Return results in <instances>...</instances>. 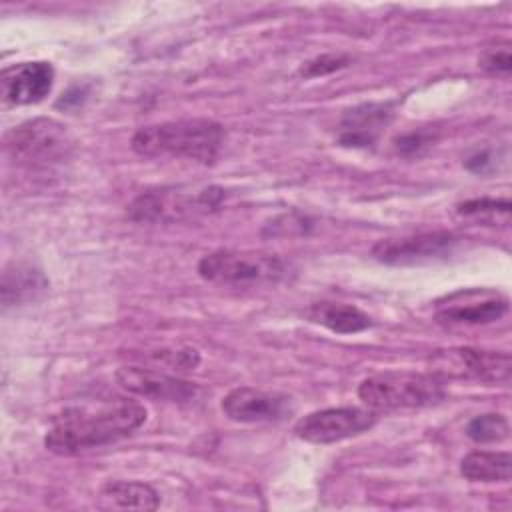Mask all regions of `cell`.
Wrapping results in <instances>:
<instances>
[{"label":"cell","mask_w":512,"mask_h":512,"mask_svg":"<svg viewBox=\"0 0 512 512\" xmlns=\"http://www.w3.org/2000/svg\"><path fill=\"white\" fill-rule=\"evenodd\" d=\"M198 274L212 284L254 288L280 282L286 274V264L274 254L218 250L198 262Z\"/></svg>","instance_id":"obj_4"},{"label":"cell","mask_w":512,"mask_h":512,"mask_svg":"<svg viewBox=\"0 0 512 512\" xmlns=\"http://www.w3.org/2000/svg\"><path fill=\"white\" fill-rule=\"evenodd\" d=\"M224 130L208 118H184L140 128L132 136V150L140 156L188 158L202 164L216 160Z\"/></svg>","instance_id":"obj_2"},{"label":"cell","mask_w":512,"mask_h":512,"mask_svg":"<svg viewBox=\"0 0 512 512\" xmlns=\"http://www.w3.org/2000/svg\"><path fill=\"white\" fill-rule=\"evenodd\" d=\"M478 66L488 74H508L512 68V56L508 46L490 48L478 58Z\"/></svg>","instance_id":"obj_23"},{"label":"cell","mask_w":512,"mask_h":512,"mask_svg":"<svg viewBox=\"0 0 512 512\" xmlns=\"http://www.w3.org/2000/svg\"><path fill=\"white\" fill-rule=\"evenodd\" d=\"M146 422V408L134 400H112L96 408H66L52 424L44 446L60 456L80 454L130 436Z\"/></svg>","instance_id":"obj_1"},{"label":"cell","mask_w":512,"mask_h":512,"mask_svg":"<svg viewBox=\"0 0 512 512\" xmlns=\"http://www.w3.org/2000/svg\"><path fill=\"white\" fill-rule=\"evenodd\" d=\"M308 318L336 334H356L372 326L368 314L352 304L316 302L308 308Z\"/></svg>","instance_id":"obj_15"},{"label":"cell","mask_w":512,"mask_h":512,"mask_svg":"<svg viewBox=\"0 0 512 512\" xmlns=\"http://www.w3.org/2000/svg\"><path fill=\"white\" fill-rule=\"evenodd\" d=\"M116 380L130 394L150 400L184 404L198 396V386L194 382L166 374L156 368L122 366L116 372Z\"/></svg>","instance_id":"obj_10"},{"label":"cell","mask_w":512,"mask_h":512,"mask_svg":"<svg viewBox=\"0 0 512 512\" xmlns=\"http://www.w3.org/2000/svg\"><path fill=\"white\" fill-rule=\"evenodd\" d=\"M290 398L280 392L240 386L222 398V412L242 424L278 422L290 412Z\"/></svg>","instance_id":"obj_11"},{"label":"cell","mask_w":512,"mask_h":512,"mask_svg":"<svg viewBox=\"0 0 512 512\" xmlns=\"http://www.w3.org/2000/svg\"><path fill=\"white\" fill-rule=\"evenodd\" d=\"M434 374L446 378H476L494 384L510 380V356L506 352L476 350V348H450L434 356Z\"/></svg>","instance_id":"obj_7"},{"label":"cell","mask_w":512,"mask_h":512,"mask_svg":"<svg viewBox=\"0 0 512 512\" xmlns=\"http://www.w3.org/2000/svg\"><path fill=\"white\" fill-rule=\"evenodd\" d=\"M458 212L464 216H504L508 220L510 214V202L508 200H494V198H480V200H468L458 206Z\"/></svg>","instance_id":"obj_20"},{"label":"cell","mask_w":512,"mask_h":512,"mask_svg":"<svg viewBox=\"0 0 512 512\" xmlns=\"http://www.w3.org/2000/svg\"><path fill=\"white\" fill-rule=\"evenodd\" d=\"M434 140L436 136L430 130H412L402 134L394 146H396V152L402 156H418L428 146H432Z\"/></svg>","instance_id":"obj_22"},{"label":"cell","mask_w":512,"mask_h":512,"mask_svg":"<svg viewBox=\"0 0 512 512\" xmlns=\"http://www.w3.org/2000/svg\"><path fill=\"white\" fill-rule=\"evenodd\" d=\"M48 290V278L44 272L28 262H14L2 272V306H22L38 300Z\"/></svg>","instance_id":"obj_14"},{"label":"cell","mask_w":512,"mask_h":512,"mask_svg":"<svg viewBox=\"0 0 512 512\" xmlns=\"http://www.w3.org/2000/svg\"><path fill=\"white\" fill-rule=\"evenodd\" d=\"M394 108L390 102H368L344 112L340 120L338 140L344 146L368 148L372 146L384 128L392 122Z\"/></svg>","instance_id":"obj_13"},{"label":"cell","mask_w":512,"mask_h":512,"mask_svg":"<svg viewBox=\"0 0 512 512\" xmlns=\"http://www.w3.org/2000/svg\"><path fill=\"white\" fill-rule=\"evenodd\" d=\"M508 312V298L492 288H468L436 302V318L444 324H490Z\"/></svg>","instance_id":"obj_8"},{"label":"cell","mask_w":512,"mask_h":512,"mask_svg":"<svg viewBox=\"0 0 512 512\" xmlns=\"http://www.w3.org/2000/svg\"><path fill=\"white\" fill-rule=\"evenodd\" d=\"M512 472L510 452L474 450L460 462V474L470 482H508Z\"/></svg>","instance_id":"obj_16"},{"label":"cell","mask_w":512,"mask_h":512,"mask_svg":"<svg viewBox=\"0 0 512 512\" xmlns=\"http://www.w3.org/2000/svg\"><path fill=\"white\" fill-rule=\"evenodd\" d=\"M358 396L374 412L422 408L444 400L446 382L434 372H380L360 382Z\"/></svg>","instance_id":"obj_3"},{"label":"cell","mask_w":512,"mask_h":512,"mask_svg":"<svg viewBox=\"0 0 512 512\" xmlns=\"http://www.w3.org/2000/svg\"><path fill=\"white\" fill-rule=\"evenodd\" d=\"M150 358L172 370H194L200 362L198 350L194 348H162L152 352Z\"/></svg>","instance_id":"obj_19"},{"label":"cell","mask_w":512,"mask_h":512,"mask_svg":"<svg viewBox=\"0 0 512 512\" xmlns=\"http://www.w3.org/2000/svg\"><path fill=\"white\" fill-rule=\"evenodd\" d=\"M346 64H348V56H344V54H322V56H316V58L308 60L300 68V74L304 78H316V76H324V74H330L334 70H340Z\"/></svg>","instance_id":"obj_21"},{"label":"cell","mask_w":512,"mask_h":512,"mask_svg":"<svg viewBox=\"0 0 512 512\" xmlns=\"http://www.w3.org/2000/svg\"><path fill=\"white\" fill-rule=\"evenodd\" d=\"M456 236L444 230L422 232L404 238H386L374 244L372 256L390 266H412L444 258L456 246Z\"/></svg>","instance_id":"obj_9"},{"label":"cell","mask_w":512,"mask_h":512,"mask_svg":"<svg viewBox=\"0 0 512 512\" xmlns=\"http://www.w3.org/2000/svg\"><path fill=\"white\" fill-rule=\"evenodd\" d=\"M6 148L26 164H50L68 156L72 138L64 124L52 118H34L6 134Z\"/></svg>","instance_id":"obj_5"},{"label":"cell","mask_w":512,"mask_h":512,"mask_svg":"<svg viewBox=\"0 0 512 512\" xmlns=\"http://www.w3.org/2000/svg\"><path fill=\"white\" fill-rule=\"evenodd\" d=\"M100 498L114 508H132V510H156L160 500L158 492L144 482L136 480H112L106 482Z\"/></svg>","instance_id":"obj_17"},{"label":"cell","mask_w":512,"mask_h":512,"mask_svg":"<svg viewBox=\"0 0 512 512\" xmlns=\"http://www.w3.org/2000/svg\"><path fill=\"white\" fill-rule=\"evenodd\" d=\"M376 412L358 406L324 408L306 414L294 424V434L312 444H332L372 428Z\"/></svg>","instance_id":"obj_6"},{"label":"cell","mask_w":512,"mask_h":512,"mask_svg":"<svg viewBox=\"0 0 512 512\" xmlns=\"http://www.w3.org/2000/svg\"><path fill=\"white\" fill-rule=\"evenodd\" d=\"M2 96L10 104H36L48 96L54 82L50 62H18L2 70Z\"/></svg>","instance_id":"obj_12"},{"label":"cell","mask_w":512,"mask_h":512,"mask_svg":"<svg viewBox=\"0 0 512 512\" xmlns=\"http://www.w3.org/2000/svg\"><path fill=\"white\" fill-rule=\"evenodd\" d=\"M510 426L506 416L502 414H480L476 418H472L466 426V434L470 440L478 442V444H492V442H500L504 438H508Z\"/></svg>","instance_id":"obj_18"}]
</instances>
